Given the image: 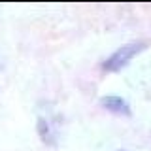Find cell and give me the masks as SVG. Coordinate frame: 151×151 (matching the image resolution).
<instances>
[{"label": "cell", "mask_w": 151, "mask_h": 151, "mask_svg": "<svg viewBox=\"0 0 151 151\" xmlns=\"http://www.w3.org/2000/svg\"><path fill=\"white\" fill-rule=\"evenodd\" d=\"M60 117L59 115H53V113H40L36 119V132L40 136V140L44 142L45 145L49 147H55L59 144V134H60Z\"/></svg>", "instance_id": "7a4b0ae2"}, {"label": "cell", "mask_w": 151, "mask_h": 151, "mask_svg": "<svg viewBox=\"0 0 151 151\" xmlns=\"http://www.w3.org/2000/svg\"><path fill=\"white\" fill-rule=\"evenodd\" d=\"M145 47H147V44H145V42H140V40L129 42V44H125V45H119L108 59L102 60V64H100L102 72H110V74L121 72V70L125 68V66H129L130 60L134 59L136 55H140Z\"/></svg>", "instance_id": "6da1fadb"}, {"label": "cell", "mask_w": 151, "mask_h": 151, "mask_svg": "<svg viewBox=\"0 0 151 151\" xmlns=\"http://www.w3.org/2000/svg\"><path fill=\"white\" fill-rule=\"evenodd\" d=\"M98 104L106 111L113 113V115H119V117H130L132 115V108H130L129 100H125L119 94H104V96H100Z\"/></svg>", "instance_id": "3957f363"}, {"label": "cell", "mask_w": 151, "mask_h": 151, "mask_svg": "<svg viewBox=\"0 0 151 151\" xmlns=\"http://www.w3.org/2000/svg\"><path fill=\"white\" fill-rule=\"evenodd\" d=\"M117 151H127V149H117Z\"/></svg>", "instance_id": "5b68a950"}, {"label": "cell", "mask_w": 151, "mask_h": 151, "mask_svg": "<svg viewBox=\"0 0 151 151\" xmlns=\"http://www.w3.org/2000/svg\"><path fill=\"white\" fill-rule=\"evenodd\" d=\"M0 68H2V57H0Z\"/></svg>", "instance_id": "277c9868"}]
</instances>
